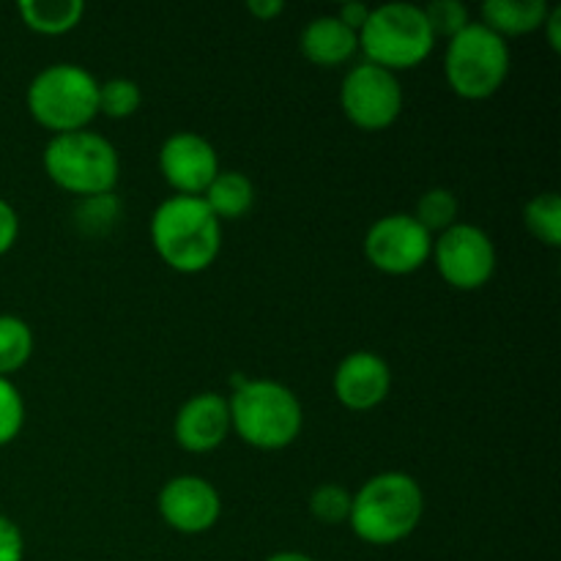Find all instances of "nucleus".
<instances>
[{
  "mask_svg": "<svg viewBox=\"0 0 561 561\" xmlns=\"http://www.w3.org/2000/svg\"><path fill=\"white\" fill-rule=\"evenodd\" d=\"M151 241L173 272L201 274L222 250V225L203 197L173 195L153 211Z\"/></svg>",
  "mask_w": 561,
  "mask_h": 561,
  "instance_id": "obj_1",
  "label": "nucleus"
},
{
  "mask_svg": "<svg viewBox=\"0 0 561 561\" xmlns=\"http://www.w3.org/2000/svg\"><path fill=\"white\" fill-rule=\"evenodd\" d=\"M33 354V332L22 318L0 316V378L27 365Z\"/></svg>",
  "mask_w": 561,
  "mask_h": 561,
  "instance_id": "obj_19",
  "label": "nucleus"
},
{
  "mask_svg": "<svg viewBox=\"0 0 561 561\" xmlns=\"http://www.w3.org/2000/svg\"><path fill=\"white\" fill-rule=\"evenodd\" d=\"M433 236L411 214H389L373 222L365 236V255L378 272L403 277L431 261Z\"/></svg>",
  "mask_w": 561,
  "mask_h": 561,
  "instance_id": "obj_10",
  "label": "nucleus"
},
{
  "mask_svg": "<svg viewBox=\"0 0 561 561\" xmlns=\"http://www.w3.org/2000/svg\"><path fill=\"white\" fill-rule=\"evenodd\" d=\"M228 405L230 431H236L241 442L263 453L290 447L305 425L299 398L277 381L247 378V383L233 389Z\"/></svg>",
  "mask_w": 561,
  "mask_h": 561,
  "instance_id": "obj_3",
  "label": "nucleus"
},
{
  "mask_svg": "<svg viewBox=\"0 0 561 561\" xmlns=\"http://www.w3.org/2000/svg\"><path fill=\"white\" fill-rule=\"evenodd\" d=\"M436 47L431 25L422 5L387 3L370 11L365 27L359 31V49L367 64L387 71H403L420 66Z\"/></svg>",
  "mask_w": 561,
  "mask_h": 561,
  "instance_id": "obj_6",
  "label": "nucleus"
},
{
  "mask_svg": "<svg viewBox=\"0 0 561 561\" xmlns=\"http://www.w3.org/2000/svg\"><path fill=\"white\" fill-rule=\"evenodd\" d=\"M121 217V201L115 192L80 197L75 206V225L85 236H104L115 228Z\"/></svg>",
  "mask_w": 561,
  "mask_h": 561,
  "instance_id": "obj_21",
  "label": "nucleus"
},
{
  "mask_svg": "<svg viewBox=\"0 0 561 561\" xmlns=\"http://www.w3.org/2000/svg\"><path fill=\"white\" fill-rule=\"evenodd\" d=\"M425 513V493L414 477L383 471L373 477L351 499L348 524L359 540L370 546H394L414 535Z\"/></svg>",
  "mask_w": 561,
  "mask_h": 561,
  "instance_id": "obj_2",
  "label": "nucleus"
},
{
  "mask_svg": "<svg viewBox=\"0 0 561 561\" xmlns=\"http://www.w3.org/2000/svg\"><path fill=\"white\" fill-rule=\"evenodd\" d=\"M16 236H20V217H16L14 208L0 197V255L14 247Z\"/></svg>",
  "mask_w": 561,
  "mask_h": 561,
  "instance_id": "obj_28",
  "label": "nucleus"
},
{
  "mask_svg": "<svg viewBox=\"0 0 561 561\" xmlns=\"http://www.w3.org/2000/svg\"><path fill=\"white\" fill-rule=\"evenodd\" d=\"M510 75V47L502 36L471 22L463 33L447 42L444 77L458 96L480 102L491 99Z\"/></svg>",
  "mask_w": 561,
  "mask_h": 561,
  "instance_id": "obj_7",
  "label": "nucleus"
},
{
  "mask_svg": "<svg viewBox=\"0 0 561 561\" xmlns=\"http://www.w3.org/2000/svg\"><path fill=\"white\" fill-rule=\"evenodd\" d=\"M370 11L373 9H367L365 3H343L334 16H337V20L343 22L345 27H351V31H354L356 36H359V31H362V27H365V22H367V16H370Z\"/></svg>",
  "mask_w": 561,
  "mask_h": 561,
  "instance_id": "obj_29",
  "label": "nucleus"
},
{
  "mask_svg": "<svg viewBox=\"0 0 561 561\" xmlns=\"http://www.w3.org/2000/svg\"><path fill=\"white\" fill-rule=\"evenodd\" d=\"M85 14V3L80 0H22L20 16L31 31L42 36H64L75 31Z\"/></svg>",
  "mask_w": 561,
  "mask_h": 561,
  "instance_id": "obj_18",
  "label": "nucleus"
},
{
  "mask_svg": "<svg viewBox=\"0 0 561 561\" xmlns=\"http://www.w3.org/2000/svg\"><path fill=\"white\" fill-rule=\"evenodd\" d=\"M22 557H25V540L20 526L0 515V561H22Z\"/></svg>",
  "mask_w": 561,
  "mask_h": 561,
  "instance_id": "obj_27",
  "label": "nucleus"
},
{
  "mask_svg": "<svg viewBox=\"0 0 561 561\" xmlns=\"http://www.w3.org/2000/svg\"><path fill=\"white\" fill-rule=\"evenodd\" d=\"M422 11H425V20L431 25L433 38H447L449 42V38H455L471 25L469 9L460 0H433Z\"/></svg>",
  "mask_w": 561,
  "mask_h": 561,
  "instance_id": "obj_24",
  "label": "nucleus"
},
{
  "mask_svg": "<svg viewBox=\"0 0 561 561\" xmlns=\"http://www.w3.org/2000/svg\"><path fill=\"white\" fill-rule=\"evenodd\" d=\"M551 5L546 0H488L482 5V25L496 36H529L546 25Z\"/></svg>",
  "mask_w": 561,
  "mask_h": 561,
  "instance_id": "obj_16",
  "label": "nucleus"
},
{
  "mask_svg": "<svg viewBox=\"0 0 561 561\" xmlns=\"http://www.w3.org/2000/svg\"><path fill=\"white\" fill-rule=\"evenodd\" d=\"M433 261L444 283L458 290H477L496 272V247L477 225L455 222L433 241Z\"/></svg>",
  "mask_w": 561,
  "mask_h": 561,
  "instance_id": "obj_9",
  "label": "nucleus"
},
{
  "mask_svg": "<svg viewBox=\"0 0 561 561\" xmlns=\"http://www.w3.org/2000/svg\"><path fill=\"white\" fill-rule=\"evenodd\" d=\"M159 515L170 529L181 535H203L214 529L222 513L217 488L197 474L173 477L159 491Z\"/></svg>",
  "mask_w": 561,
  "mask_h": 561,
  "instance_id": "obj_12",
  "label": "nucleus"
},
{
  "mask_svg": "<svg viewBox=\"0 0 561 561\" xmlns=\"http://www.w3.org/2000/svg\"><path fill=\"white\" fill-rule=\"evenodd\" d=\"M351 493L345 488L327 482V485L316 488L310 496V513L312 518L321 520L327 526H337L343 520H348L351 515Z\"/></svg>",
  "mask_w": 561,
  "mask_h": 561,
  "instance_id": "obj_25",
  "label": "nucleus"
},
{
  "mask_svg": "<svg viewBox=\"0 0 561 561\" xmlns=\"http://www.w3.org/2000/svg\"><path fill=\"white\" fill-rule=\"evenodd\" d=\"M524 222L529 233L546 247L561 244V197L557 192H542L526 203Z\"/></svg>",
  "mask_w": 561,
  "mask_h": 561,
  "instance_id": "obj_20",
  "label": "nucleus"
},
{
  "mask_svg": "<svg viewBox=\"0 0 561 561\" xmlns=\"http://www.w3.org/2000/svg\"><path fill=\"white\" fill-rule=\"evenodd\" d=\"M414 219L431 236L433 233L442 236L444 230H449L455 222H458V197H455L449 190H442V186L427 190L425 195L416 201Z\"/></svg>",
  "mask_w": 561,
  "mask_h": 561,
  "instance_id": "obj_22",
  "label": "nucleus"
},
{
  "mask_svg": "<svg viewBox=\"0 0 561 561\" xmlns=\"http://www.w3.org/2000/svg\"><path fill=\"white\" fill-rule=\"evenodd\" d=\"M340 104L345 118L362 131H381L398 121L403 110V88L398 75L365 60L345 75Z\"/></svg>",
  "mask_w": 561,
  "mask_h": 561,
  "instance_id": "obj_8",
  "label": "nucleus"
},
{
  "mask_svg": "<svg viewBox=\"0 0 561 561\" xmlns=\"http://www.w3.org/2000/svg\"><path fill=\"white\" fill-rule=\"evenodd\" d=\"M44 173L55 186L77 197L107 195L121 175V159L113 142L96 131L53 135L44 148Z\"/></svg>",
  "mask_w": 561,
  "mask_h": 561,
  "instance_id": "obj_5",
  "label": "nucleus"
},
{
  "mask_svg": "<svg viewBox=\"0 0 561 561\" xmlns=\"http://www.w3.org/2000/svg\"><path fill=\"white\" fill-rule=\"evenodd\" d=\"M140 104L142 93L135 80L115 77V80H107L99 85V113L107 115V118H131L140 110Z\"/></svg>",
  "mask_w": 561,
  "mask_h": 561,
  "instance_id": "obj_23",
  "label": "nucleus"
},
{
  "mask_svg": "<svg viewBox=\"0 0 561 561\" xmlns=\"http://www.w3.org/2000/svg\"><path fill=\"white\" fill-rule=\"evenodd\" d=\"M546 36H548V44H551L553 53H559L561 49V9H551V14H548L546 20Z\"/></svg>",
  "mask_w": 561,
  "mask_h": 561,
  "instance_id": "obj_31",
  "label": "nucleus"
},
{
  "mask_svg": "<svg viewBox=\"0 0 561 561\" xmlns=\"http://www.w3.org/2000/svg\"><path fill=\"white\" fill-rule=\"evenodd\" d=\"M283 9L285 5L279 3V0H250V3H247V11L255 14L257 20H274V16L283 14Z\"/></svg>",
  "mask_w": 561,
  "mask_h": 561,
  "instance_id": "obj_30",
  "label": "nucleus"
},
{
  "mask_svg": "<svg viewBox=\"0 0 561 561\" xmlns=\"http://www.w3.org/2000/svg\"><path fill=\"white\" fill-rule=\"evenodd\" d=\"M203 203L211 208L219 222L222 219H241L255 206V186L239 170H219L217 179L203 192Z\"/></svg>",
  "mask_w": 561,
  "mask_h": 561,
  "instance_id": "obj_17",
  "label": "nucleus"
},
{
  "mask_svg": "<svg viewBox=\"0 0 561 561\" xmlns=\"http://www.w3.org/2000/svg\"><path fill=\"white\" fill-rule=\"evenodd\" d=\"M299 47L310 64L334 69V66H343L354 58L356 49H359V36L351 27H345L337 16H316L301 31Z\"/></svg>",
  "mask_w": 561,
  "mask_h": 561,
  "instance_id": "obj_15",
  "label": "nucleus"
},
{
  "mask_svg": "<svg viewBox=\"0 0 561 561\" xmlns=\"http://www.w3.org/2000/svg\"><path fill=\"white\" fill-rule=\"evenodd\" d=\"M230 433L228 398L217 392H201L186 400L175 414V442L186 453H211Z\"/></svg>",
  "mask_w": 561,
  "mask_h": 561,
  "instance_id": "obj_14",
  "label": "nucleus"
},
{
  "mask_svg": "<svg viewBox=\"0 0 561 561\" xmlns=\"http://www.w3.org/2000/svg\"><path fill=\"white\" fill-rule=\"evenodd\" d=\"M266 561H316V559L299 551H283V553H274V557H268Z\"/></svg>",
  "mask_w": 561,
  "mask_h": 561,
  "instance_id": "obj_32",
  "label": "nucleus"
},
{
  "mask_svg": "<svg viewBox=\"0 0 561 561\" xmlns=\"http://www.w3.org/2000/svg\"><path fill=\"white\" fill-rule=\"evenodd\" d=\"M392 370L373 351H354L334 370V398L351 411H370L387 400Z\"/></svg>",
  "mask_w": 561,
  "mask_h": 561,
  "instance_id": "obj_13",
  "label": "nucleus"
},
{
  "mask_svg": "<svg viewBox=\"0 0 561 561\" xmlns=\"http://www.w3.org/2000/svg\"><path fill=\"white\" fill-rule=\"evenodd\" d=\"M159 170L175 195L203 197L208 184L219 175V157L206 137L195 131H175L162 142Z\"/></svg>",
  "mask_w": 561,
  "mask_h": 561,
  "instance_id": "obj_11",
  "label": "nucleus"
},
{
  "mask_svg": "<svg viewBox=\"0 0 561 561\" xmlns=\"http://www.w3.org/2000/svg\"><path fill=\"white\" fill-rule=\"evenodd\" d=\"M25 425V403L9 378H0V447L14 442Z\"/></svg>",
  "mask_w": 561,
  "mask_h": 561,
  "instance_id": "obj_26",
  "label": "nucleus"
},
{
  "mask_svg": "<svg viewBox=\"0 0 561 561\" xmlns=\"http://www.w3.org/2000/svg\"><path fill=\"white\" fill-rule=\"evenodd\" d=\"M27 113L55 135L82 131L99 115V82L75 64H53L27 85Z\"/></svg>",
  "mask_w": 561,
  "mask_h": 561,
  "instance_id": "obj_4",
  "label": "nucleus"
}]
</instances>
